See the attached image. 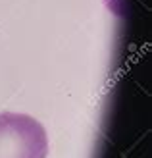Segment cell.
Here are the masks:
<instances>
[{
    "mask_svg": "<svg viewBox=\"0 0 152 158\" xmlns=\"http://www.w3.org/2000/svg\"><path fill=\"white\" fill-rule=\"evenodd\" d=\"M48 135L43 123L27 114H0V158H46Z\"/></svg>",
    "mask_w": 152,
    "mask_h": 158,
    "instance_id": "obj_1",
    "label": "cell"
}]
</instances>
